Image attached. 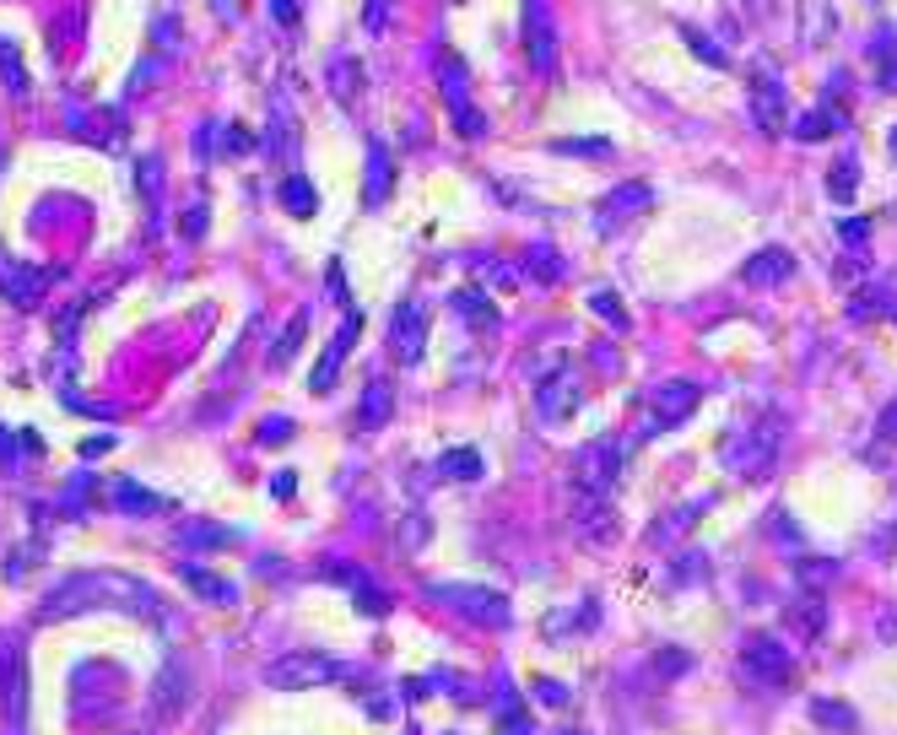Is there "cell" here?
Here are the masks:
<instances>
[{"instance_id":"obj_51","label":"cell","mask_w":897,"mask_h":735,"mask_svg":"<svg viewBox=\"0 0 897 735\" xmlns=\"http://www.w3.org/2000/svg\"><path fill=\"white\" fill-rule=\"evenodd\" d=\"M881 82H887V87L897 92V60H887V65H881Z\"/></svg>"},{"instance_id":"obj_49","label":"cell","mask_w":897,"mask_h":735,"mask_svg":"<svg viewBox=\"0 0 897 735\" xmlns=\"http://www.w3.org/2000/svg\"><path fill=\"white\" fill-rule=\"evenodd\" d=\"M276 22H298V0H271Z\"/></svg>"},{"instance_id":"obj_8","label":"cell","mask_w":897,"mask_h":735,"mask_svg":"<svg viewBox=\"0 0 897 735\" xmlns=\"http://www.w3.org/2000/svg\"><path fill=\"white\" fill-rule=\"evenodd\" d=\"M579 406H584V373L573 363H552V373L535 384V411L546 422H568Z\"/></svg>"},{"instance_id":"obj_19","label":"cell","mask_w":897,"mask_h":735,"mask_svg":"<svg viewBox=\"0 0 897 735\" xmlns=\"http://www.w3.org/2000/svg\"><path fill=\"white\" fill-rule=\"evenodd\" d=\"M838 130H849V114H843L838 103H822V109H806L795 119V141H827V136H838Z\"/></svg>"},{"instance_id":"obj_21","label":"cell","mask_w":897,"mask_h":735,"mask_svg":"<svg viewBox=\"0 0 897 735\" xmlns=\"http://www.w3.org/2000/svg\"><path fill=\"white\" fill-rule=\"evenodd\" d=\"M784 617H789V627H795L800 638H822V633H827V606H822V595H816V590L789 600Z\"/></svg>"},{"instance_id":"obj_22","label":"cell","mask_w":897,"mask_h":735,"mask_svg":"<svg viewBox=\"0 0 897 735\" xmlns=\"http://www.w3.org/2000/svg\"><path fill=\"white\" fill-rule=\"evenodd\" d=\"M438 87H444V103L449 109H465L471 103V71H465V60L460 55H438Z\"/></svg>"},{"instance_id":"obj_33","label":"cell","mask_w":897,"mask_h":735,"mask_svg":"<svg viewBox=\"0 0 897 735\" xmlns=\"http://www.w3.org/2000/svg\"><path fill=\"white\" fill-rule=\"evenodd\" d=\"M184 687H190V676H184L179 665H168V676L157 681V714H173V708H184Z\"/></svg>"},{"instance_id":"obj_17","label":"cell","mask_w":897,"mask_h":735,"mask_svg":"<svg viewBox=\"0 0 897 735\" xmlns=\"http://www.w3.org/2000/svg\"><path fill=\"white\" fill-rule=\"evenodd\" d=\"M390 417H395V384L373 373V379L363 384V406H357V427H363V433H379V427L390 422Z\"/></svg>"},{"instance_id":"obj_27","label":"cell","mask_w":897,"mask_h":735,"mask_svg":"<svg viewBox=\"0 0 897 735\" xmlns=\"http://www.w3.org/2000/svg\"><path fill=\"white\" fill-rule=\"evenodd\" d=\"M525 276H535V282H546V287L562 282V255L552 244H530L525 249Z\"/></svg>"},{"instance_id":"obj_47","label":"cell","mask_w":897,"mask_h":735,"mask_svg":"<svg viewBox=\"0 0 897 735\" xmlns=\"http://www.w3.org/2000/svg\"><path fill=\"white\" fill-rule=\"evenodd\" d=\"M876 433L887 438V444H897V400H887V411H881V422H876Z\"/></svg>"},{"instance_id":"obj_42","label":"cell","mask_w":897,"mask_h":735,"mask_svg":"<svg viewBox=\"0 0 897 735\" xmlns=\"http://www.w3.org/2000/svg\"><path fill=\"white\" fill-rule=\"evenodd\" d=\"M498 735H535V725H530V714L519 708V698L508 703V714H503V730Z\"/></svg>"},{"instance_id":"obj_9","label":"cell","mask_w":897,"mask_h":735,"mask_svg":"<svg viewBox=\"0 0 897 735\" xmlns=\"http://www.w3.org/2000/svg\"><path fill=\"white\" fill-rule=\"evenodd\" d=\"M741 665H746V676H752L757 687H789V681H795V660H789V649L779 644V638H768V633H746Z\"/></svg>"},{"instance_id":"obj_4","label":"cell","mask_w":897,"mask_h":735,"mask_svg":"<svg viewBox=\"0 0 897 735\" xmlns=\"http://www.w3.org/2000/svg\"><path fill=\"white\" fill-rule=\"evenodd\" d=\"M427 595H433L438 606H449L454 617H465V622L487 627V633H498V627L514 622V606H508V595L487 590V584H433Z\"/></svg>"},{"instance_id":"obj_14","label":"cell","mask_w":897,"mask_h":735,"mask_svg":"<svg viewBox=\"0 0 897 735\" xmlns=\"http://www.w3.org/2000/svg\"><path fill=\"white\" fill-rule=\"evenodd\" d=\"M784 87H779V76H752V125L762 130V136H779L784 130Z\"/></svg>"},{"instance_id":"obj_30","label":"cell","mask_w":897,"mask_h":735,"mask_svg":"<svg viewBox=\"0 0 897 735\" xmlns=\"http://www.w3.org/2000/svg\"><path fill=\"white\" fill-rule=\"evenodd\" d=\"M811 719L827 730H860V714L849 703H833V698H811Z\"/></svg>"},{"instance_id":"obj_39","label":"cell","mask_w":897,"mask_h":735,"mask_svg":"<svg viewBox=\"0 0 897 735\" xmlns=\"http://www.w3.org/2000/svg\"><path fill=\"white\" fill-rule=\"evenodd\" d=\"M552 152H568V157H611V141L589 136V141H557Z\"/></svg>"},{"instance_id":"obj_1","label":"cell","mask_w":897,"mask_h":735,"mask_svg":"<svg viewBox=\"0 0 897 735\" xmlns=\"http://www.w3.org/2000/svg\"><path fill=\"white\" fill-rule=\"evenodd\" d=\"M87 606H119V611H141L146 622H163L157 590H146L141 579H125V573H76L60 590H49L44 617H71V611H87Z\"/></svg>"},{"instance_id":"obj_5","label":"cell","mask_w":897,"mask_h":735,"mask_svg":"<svg viewBox=\"0 0 897 735\" xmlns=\"http://www.w3.org/2000/svg\"><path fill=\"white\" fill-rule=\"evenodd\" d=\"M622 471H627V438H595V444L573 454V487L595 492V498H611Z\"/></svg>"},{"instance_id":"obj_40","label":"cell","mask_w":897,"mask_h":735,"mask_svg":"<svg viewBox=\"0 0 897 735\" xmlns=\"http://www.w3.org/2000/svg\"><path fill=\"white\" fill-rule=\"evenodd\" d=\"M535 703H546V708H568V687H562V681H552V676H535Z\"/></svg>"},{"instance_id":"obj_35","label":"cell","mask_w":897,"mask_h":735,"mask_svg":"<svg viewBox=\"0 0 897 735\" xmlns=\"http://www.w3.org/2000/svg\"><path fill=\"white\" fill-rule=\"evenodd\" d=\"M303 330H309V314H292V325L281 330V341H276V352H271V368H287V357L298 352V341H303Z\"/></svg>"},{"instance_id":"obj_45","label":"cell","mask_w":897,"mask_h":735,"mask_svg":"<svg viewBox=\"0 0 897 735\" xmlns=\"http://www.w3.org/2000/svg\"><path fill=\"white\" fill-rule=\"evenodd\" d=\"M773 11H779V0H741V17L752 22V28H757V22H768Z\"/></svg>"},{"instance_id":"obj_12","label":"cell","mask_w":897,"mask_h":735,"mask_svg":"<svg viewBox=\"0 0 897 735\" xmlns=\"http://www.w3.org/2000/svg\"><path fill=\"white\" fill-rule=\"evenodd\" d=\"M357 336H363V314H357V309H346L341 330L330 336V346L319 352V363H314V373H309V390H314V395H330V384H336V373L346 368V352L357 346Z\"/></svg>"},{"instance_id":"obj_3","label":"cell","mask_w":897,"mask_h":735,"mask_svg":"<svg viewBox=\"0 0 897 735\" xmlns=\"http://www.w3.org/2000/svg\"><path fill=\"white\" fill-rule=\"evenodd\" d=\"M346 676H352V665L330 660L319 649H292L265 665V687H276V692H309V687H330V681H346Z\"/></svg>"},{"instance_id":"obj_52","label":"cell","mask_w":897,"mask_h":735,"mask_svg":"<svg viewBox=\"0 0 897 735\" xmlns=\"http://www.w3.org/2000/svg\"><path fill=\"white\" fill-rule=\"evenodd\" d=\"M887 146H892V157H897V125L887 130Z\"/></svg>"},{"instance_id":"obj_38","label":"cell","mask_w":897,"mask_h":735,"mask_svg":"<svg viewBox=\"0 0 897 735\" xmlns=\"http://www.w3.org/2000/svg\"><path fill=\"white\" fill-rule=\"evenodd\" d=\"M454 125H460V136H465V141H481V136H487V130H492V125H487V114H481L476 103H465V109H454Z\"/></svg>"},{"instance_id":"obj_25","label":"cell","mask_w":897,"mask_h":735,"mask_svg":"<svg viewBox=\"0 0 897 735\" xmlns=\"http://www.w3.org/2000/svg\"><path fill=\"white\" fill-rule=\"evenodd\" d=\"M390 173H395L390 152L373 141V146H368V184H363V200H368V206H379V200L390 195Z\"/></svg>"},{"instance_id":"obj_43","label":"cell","mask_w":897,"mask_h":735,"mask_svg":"<svg viewBox=\"0 0 897 735\" xmlns=\"http://www.w3.org/2000/svg\"><path fill=\"white\" fill-rule=\"evenodd\" d=\"M384 22H390V0H368V6H363V28L384 33Z\"/></svg>"},{"instance_id":"obj_36","label":"cell","mask_w":897,"mask_h":735,"mask_svg":"<svg viewBox=\"0 0 897 735\" xmlns=\"http://www.w3.org/2000/svg\"><path fill=\"white\" fill-rule=\"evenodd\" d=\"M681 671H692V654H687V649L665 644L660 654H654V676H660V681H671V676H681Z\"/></svg>"},{"instance_id":"obj_26","label":"cell","mask_w":897,"mask_h":735,"mask_svg":"<svg viewBox=\"0 0 897 735\" xmlns=\"http://www.w3.org/2000/svg\"><path fill=\"white\" fill-rule=\"evenodd\" d=\"M281 206H287L292 217H314V211H319L314 184L303 179V173H287V179H281Z\"/></svg>"},{"instance_id":"obj_46","label":"cell","mask_w":897,"mask_h":735,"mask_svg":"<svg viewBox=\"0 0 897 735\" xmlns=\"http://www.w3.org/2000/svg\"><path fill=\"white\" fill-rule=\"evenodd\" d=\"M838 233H843V244H865V238H870V222H865V217H843Z\"/></svg>"},{"instance_id":"obj_6","label":"cell","mask_w":897,"mask_h":735,"mask_svg":"<svg viewBox=\"0 0 897 735\" xmlns=\"http://www.w3.org/2000/svg\"><path fill=\"white\" fill-rule=\"evenodd\" d=\"M519 38H525L530 71L552 76L557 71V22H552V6H546V0H525V6H519Z\"/></svg>"},{"instance_id":"obj_10","label":"cell","mask_w":897,"mask_h":735,"mask_svg":"<svg viewBox=\"0 0 897 735\" xmlns=\"http://www.w3.org/2000/svg\"><path fill=\"white\" fill-rule=\"evenodd\" d=\"M427 325H433V314H427L422 298H400V303H395V319H390V357H395L400 368L422 363Z\"/></svg>"},{"instance_id":"obj_11","label":"cell","mask_w":897,"mask_h":735,"mask_svg":"<svg viewBox=\"0 0 897 735\" xmlns=\"http://www.w3.org/2000/svg\"><path fill=\"white\" fill-rule=\"evenodd\" d=\"M573 536L584 546H611L622 536L617 525V509H611V498H595V492H579L573 498Z\"/></svg>"},{"instance_id":"obj_48","label":"cell","mask_w":897,"mask_h":735,"mask_svg":"<svg viewBox=\"0 0 897 735\" xmlns=\"http://www.w3.org/2000/svg\"><path fill=\"white\" fill-rule=\"evenodd\" d=\"M292 487H298V476H292V471H276V481H271L276 498H292Z\"/></svg>"},{"instance_id":"obj_18","label":"cell","mask_w":897,"mask_h":735,"mask_svg":"<svg viewBox=\"0 0 897 735\" xmlns=\"http://www.w3.org/2000/svg\"><path fill=\"white\" fill-rule=\"evenodd\" d=\"M849 319H897V292L892 287H881V282H870V287H854L849 292Z\"/></svg>"},{"instance_id":"obj_44","label":"cell","mask_w":897,"mask_h":735,"mask_svg":"<svg viewBox=\"0 0 897 735\" xmlns=\"http://www.w3.org/2000/svg\"><path fill=\"white\" fill-rule=\"evenodd\" d=\"M287 433H292L287 417H265L260 422V444H287Z\"/></svg>"},{"instance_id":"obj_15","label":"cell","mask_w":897,"mask_h":735,"mask_svg":"<svg viewBox=\"0 0 897 735\" xmlns=\"http://www.w3.org/2000/svg\"><path fill=\"white\" fill-rule=\"evenodd\" d=\"M649 206H654V190H649V184H638V179H627V184H617V190L595 206V222L600 227H617V222L638 217V211H649Z\"/></svg>"},{"instance_id":"obj_16","label":"cell","mask_w":897,"mask_h":735,"mask_svg":"<svg viewBox=\"0 0 897 735\" xmlns=\"http://www.w3.org/2000/svg\"><path fill=\"white\" fill-rule=\"evenodd\" d=\"M789 276H795V255H789L784 244L757 249V255L741 265V282L746 287H779V282H789Z\"/></svg>"},{"instance_id":"obj_37","label":"cell","mask_w":897,"mask_h":735,"mask_svg":"<svg viewBox=\"0 0 897 735\" xmlns=\"http://www.w3.org/2000/svg\"><path fill=\"white\" fill-rule=\"evenodd\" d=\"M352 590H357V611H363V617H384V611H390V590H373L368 579H357Z\"/></svg>"},{"instance_id":"obj_13","label":"cell","mask_w":897,"mask_h":735,"mask_svg":"<svg viewBox=\"0 0 897 735\" xmlns=\"http://www.w3.org/2000/svg\"><path fill=\"white\" fill-rule=\"evenodd\" d=\"M49 282H55V271H28V265H17V260L0 265V298L17 303V309H38Z\"/></svg>"},{"instance_id":"obj_20","label":"cell","mask_w":897,"mask_h":735,"mask_svg":"<svg viewBox=\"0 0 897 735\" xmlns=\"http://www.w3.org/2000/svg\"><path fill=\"white\" fill-rule=\"evenodd\" d=\"M449 303H454V314H460L465 325H476V330H498V319H503V314H498V303H492L481 287H460Z\"/></svg>"},{"instance_id":"obj_34","label":"cell","mask_w":897,"mask_h":735,"mask_svg":"<svg viewBox=\"0 0 897 735\" xmlns=\"http://www.w3.org/2000/svg\"><path fill=\"white\" fill-rule=\"evenodd\" d=\"M119 509H146V514H163L168 509V498H152L146 487H136V481H119Z\"/></svg>"},{"instance_id":"obj_50","label":"cell","mask_w":897,"mask_h":735,"mask_svg":"<svg viewBox=\"0 0 897 735\" xmlns=\"http://www.w3.org/2000/svg\"><path fill=\"white\" fill-rule=\"evenodd\" d=\"M200 227H206V206H195V211H190V222H184V233H190V238H200Z\"/></svg>"},{"instance_id":"obj_2","label":"cell","mask_w":897,"mask_h":735,"mask_svg":"<svg viewBox=\"0 0 897 735\" xmlns=\"http://www.w3.org/2000/svg\"><path fill=\"white\" fill-rule=\"evenodd\" d=\"M779 444H784V417L779 411H762V417L752 427H741L730 444H719V460H725L730 476L757 481V476H768L773 460H779Z\"/></svg>"},{"instance_id":"obj_41","label":"cell","mask_w":897,"mask_h":735,"mask_svg":"<svg viewBox=\"0 0 897 735\" xmlns=\"http://www.w3.org/2000/svg\"><path fill=\"white\" fill-rule=\"evenodd\" d=\"M427 536H433L427 514H406V536H400V546H406V552H417V546H427Z\"/></svg>"},{"instance_id":"obj_31","label":"cell","mask_w":897,"mask_h":735,"mask_svg":"<svg viewBox=\"0 0 897 735\" xmlns=\"http://www.w3.org/2000/svg\"><path fill=\"white\" fill-rule=\"evenodd\" d=\"M681 44H687V49H692V55H698L703 65H719V71H725V65H730V49H719L714 38H708L703 28H692V22H681Z\"/></svg>"},{"instance_id":"obj_53","label":"cell","mask_w":897,"mask_h":735,"mask_svg":"<svg viewBox=\"0 0 897 735\" xmlns=\"http://www.w3.org/2000/svg\"><path fill=\"white\" fill-rule=\"evenodd\" d=\"M562 735H579V730H562Z\"/></svg>"},{"instance_id":"obj_7","label":"cell","mask_w":897,"mask_h":735,"mask_svg":"<svg viewBox=\"0 0 897 735\" xmlns=\"http://www.w3.org/2000/svg\"><path fill=\"white\" fill-rule=\"evenodd\" d=\"M644 400H649V433L644 438H654V433H671V427L687 422L692 411H698L703 390L692 379H665V384H654Z\"/></svg>"},{"instance_id":"obj_24","label":"cell","mask_w":897,"mask_h":735,"mask_svg":"<svg viewBox=\"0 0 897 735\" xmlns=\"http://www.w3.org/2000/svg\"><path fill=\"white\" fill-rule=\"evenodd\" d=\"M330 92H336L341 103H357V98H363V65H357L352 55H336V60H330Z\"/></svg>"},{"instance_id":"obj_32","label":"cell","mask_w":897,"mask_h":735,"mask_svg":"<svg viewBox=\"0 0 897 735\" xmlns=\"http://www.w3.org/2000/svg\"><path fill=\"white\" fill-rule=\"evenodd\" d=\"M184 579H190V584H195V590L206 595V600H222V606H233V600H238V590H233V584H227V579H217V573H206L200 563H184Z\"/></svg>"},{"instance_id":"obj_29","label":"cell","mask_w":897,"mask_h":735,"mask_svg":"<svg viewBox=\"0 0 897 735\" xmlns=\"http://www.w3.org/2000/svg\"><path fill=\"white\" fill-rule=\"evenodd\" d=\"M584 303H589V314H600L611 330H627V325H633V314L622 309V298H617V292H611V287H595Z\"/></svg>"},{"instance_id":"obj_23","label":"cell","mask_w":897,"mask_h":735,"mask_svg":"<svg viewBox=\"0 0 897 735\" xmlns=\"http://www.w3.org/2000/svg\"><path fill=\"white\" fill-rule=\"evenodd\" d=\"M433 476L438 481H481V449H444L433 460Z\"/></svg>"},{"instance_id":"obj_28","label":"cell","mask_w":897,"mask_h":735,"mask_svg":"<svg viewBox=\"0 0 897 735\" xmlns=\"http://www.w3.org/2000/svg\"><path fill=\"white\" fill-rule=\"evenodd\" d=\"M854 190H860V163H854V157H838V163L827 168V195H833L838 206H849Z\"/></svg>"}]
</instances>
